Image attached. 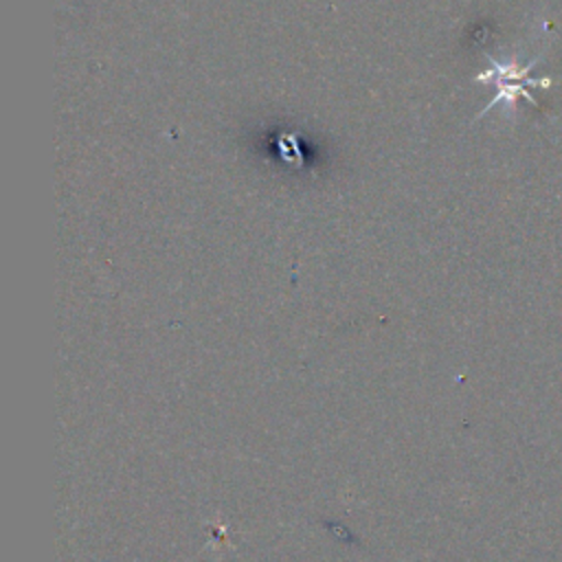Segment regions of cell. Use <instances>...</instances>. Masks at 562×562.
Masks as SVG:
<instances>
[{
	"label": "cell",
	"instance_id": "6da1fadb",
	"mask_svg": "<svg viewBox=\"0 0 562 562\" xmlns=\"http://www.w3.org/2000/svg\"><path fill=\"white\" fill-rule=\"evenodd\" d=\"M490 61H492V68L485 70V72H479L474 77L476 81H494L496 83V97L490 101V105L481 114H485L487 110H492L501 101L512 105L516 101V97H525L531 105H538V101L529 94L527 86H542V88H547L551 81L549 79H540V81L538 79H527V72L533 66V61L529 66H525V68H518L514 64L505 66V64H498L494 59H490Z\"/></svg>",
	"mask_w": 562,
	"mask_h": 562
}]
</instances>
